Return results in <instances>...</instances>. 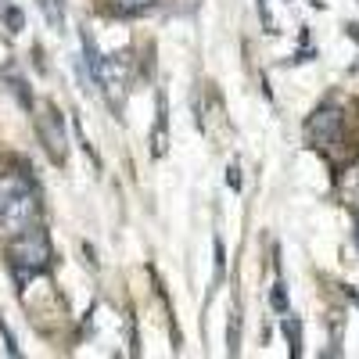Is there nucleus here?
Returning a JSON list of instances; mask_svg holds the SVG:
<instances>
[{"instance_id": "obj_15", "label": "nucleus", "mask_w": 359, "mask_h": 359, "mask_svg": "<svg viewBox=\"0 0 359 359\" xmlns=\"http://www.w3.org/2000/svg\"><path fill=\"white\" fill-rule=\"evenodd\" d=\"M8 22H11V33H18V29H22V15L18 11H8Z\"/></svg>"}, {"instance_id": "obj_1", "label": "nucleus", "mask_w": 359, "mask_h": 359, "mask_svg": "<svg viewBox=\"0 0 359 359\" xmlns=\"http://www.w3.org/2000/svg\"><path fill=\"white\" fill-rule=\"evenodd\" d=\"M36 219V191L18 169L0 172V233L15 237Z\"/></svg>"}, {"instance_id": "obj_6", "label": "nucleus", "mask_w": 359, "mask_h": 359, "mask_svg": "<svg viewBox=\"0 0 359 359\" xmlns=\"http://www.w3.org/2000/svg\"><path fill=\"white\" fill-rule=\"evenodd\" d=\"M341 198H345L352 208H359V162L341 176Z\"/></svg>"}, {"instance_id": "obj_4", "label": "nucleus", "mask_w": 359, "mask_h": 359, "mask_svg": "<svg viewBox=\"0 0 359 359\" xmlns=\"http://www.w3.org/2000/svg\"><path fill=\"white\" fill-rule=\"evenodd\" d=\"M338 133H341V111L338 108H323V111H316L313 118H309V137L316 140V144H334L338 140Z\"/></svg>"}, {"instance_id": "obj_13", "label": "nucleus", "mask_w": 359, "mask_h": 359, "mask_svg": "<svg viewBox=\"0 0 359 359\" xmlns=\"http://www.w3.org/2000/svg\"><path fill=\"white\" fill-rule=\"evenodd\" d=\"M273 309H277V313H284V309H287V294H284V284H277V287H273Z\"/></svg>"}, {"instance_id": "obj_16", "label": "nucleus", "mask_w": 359, "mask_h": 359, "mask_svg": "<svg viewBox=\"0 0 359 359\" xmlns=\"http://www.w3.org/2000/svg\"><path fill=\"white\" fill-rule=\"evenodd\" d=\"M355 245H359V230H355Z\"/></svg>"}, {"instance_id": "obj_5", "label": "nucleus", "mask_w": 359, "mask_h": 359, "mask_svg": "<svg viewBox=\"0 0 359 359\" xmlns=\"http://www.w3.org/2000/svg\"><path fill=\"white\" fill-rule=\"evenodd\" d=\"M79 43H83V57H86V69H90V79L94 83H101V54H97V43H94V36L83 29V36H79Z\"/></svg>"}, {"instance_id": "obj_12", "label": "nucleus", "mask_w": 359, "mask_h": 359, "mask_svg": "<svg viewBox=\"0 0 359 359\" xmlns=\"http://www.w3.org/2000/svg\"><path fill=\"white\" fill-rule=\"evenodd\" d=\"M259 15H262L266 33H273V15H269V0H259Z\"/></svg>"}, {"instance_id": "obj_2", "label": "nucleus", "mask_w": 359, "mask_h": 359, "mask_svg": "<svg viewBox=\"0 0 359 359\" xmlns=\"http://www.w3.org/2000/svg\"><path fill=\"white\" fill-rule=\"evenodd\" d=\"M8 255H11L15 277L29 280V277L43 273V269L50 266V241H47V233L40 226H25L22 233L11 237V252Z\"/></svg>"}, {"instance_id": "obj_9", "label": "nucleus", "mask_w": 359, "mask_h": 359, "mask_svg": "<svg viewBox=\"0 0 359 359\" xmlns=\"http://www.w3.org/2000/svg\"><path fill=\"white\" fill-rule=\"evenodd\" d=\"M111 4H115V11H123V15H137L144 8H151L155 0H111Z\"/></svg>"}, {"instance_id": "obj_14", "label": "nucleus", "mask_w": 359, "mask_h": 359, "mask_svg": "<svg viewBox=\"0 0 359 359\" xmlns=\"http://www.w3.org/2000/svg\"><path fill=\"white\" fill-rule=\"evenodd\" d=\"M226 184H230L233 191L241 187V176H237V165H230V169H226Z\"/></svg>"}, {"instance_id": "obj_10", "label": "nucleus", "mask_w": 359, "mask_h": 359, "mask_svg": "<svg viewBox=\"0 0 359 359\" xmlns=\"http://www.w3.org/2000/svg\"><path fill=\"white\" fill-rule=\"evenodd\" d=\"M237 341H241V316L230 313V327H226V348L237 352Z\"/></svg>"}, {"instance_id": "obj_3", "label": "nucleus", "mask_w": 359, "mask_h": 359, "mask_svg": "<svg viewBox=\"0 0 359 359\" xmlns=\"http://www.w3.org/2000/svg\"><path fill=\"white\" fill-rule=\"evenodd\" d=\"M36 130H40V140H43V147H47V155L54 158V162H65V123H62V111L57 108H43L40 115H36Z\"/></svg>"}, {"instance_id": "obj_7", "label": "nucleus", "mask_w": 359, "mask_h": 359, "mask_svg": "<svg viewBox=\"0 0 359 359\" xmlns=\"http://www.w3.org/2000/svg\"><path fill=\"white\" fill-rule=\"evenodd\" d=\"M165 126H169V115H165V97H158V118H155V155H165V140H169Z\"/></svg>"}, {"instance_id": "obj_8", "label": "nucleus", "mask_w": 359, "mask_h": 359, "mask_svg": "<svg viewBox=\"0 0 359 359\" xmlns=\"http://www.w3.org/2000/svg\"><path fill=\"white\" fill-rule=\"evenodd\" d=\"M36 4H40L43 18H47L54 29H62V25H65V8H62V0H36Z\"/></svg>"}, {"instance_id": "obj_11", "label": "nucleus", "mask_w": 359, "mask_h": 359, "mask_svg": "<svg viewBox=\"0 0 359 359\" xmlns=\"http://www.w3.org/2000/svg\"><path fill=\"white\" fill-rule=\"evenodd\" d=\"M284 334H291V352H294V355L302 352V331H298V320L284 316Z\"/></svg>"}]
</instances>
